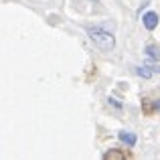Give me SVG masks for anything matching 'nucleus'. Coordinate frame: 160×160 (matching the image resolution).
I'll return each mask as SVG.
<instances>
[{
  "instance_id": "3",
  "label": "nucleus",
  "mask_w": 160,
  "mask_h": 160,
  "mask_svg": "<svg viewBox=\"0 0 160 160\" xmlns=\"http://www.w3.org/2000/svg\"><path fill=\"white\" fill-rule=\"evenodd\" d=\"M124 158H132V154L126 152V150H118V148L103 154V160H124Z\"/></svg>"
},
{
  "instance_id": "2",
  "label": "nucleus",
  "mask_w": 160,
  "mask_h": 160,
  "mask_svg": "<svg viewBox=\"0 0 160 160\" xmlns=\"http://www.w3.org/2000/svg\"><path fill=\"white\" fill-rule=\"evenodd\" d=\"M158 109H160V99H150V98L142 99V113L144 116H152Z\"/></svg>"
},
{
  "instance_id": "7",
  "label": "nucleus",
  "mask_w": 160,
  "mask_h": 160,
  "mask_svg": "<svg viewBox=\"0 0 160 160\" xmlns=\"http://www.w3.org/2000/svg\"><path fill=\"white\" fill-rule=\"evenodd\" d=\"M146 55H148L150 59H154V61H158L160 59V49L156 47V45L150 43V45H146Z\"/></svg>"
},
{
  "instance_id": "5",
  "label": "nucleus",
  "mask_w": 160,
  "mask_h": 160,
  "mask_svg": "<svg viewBox=\"0 0 160 160\" xmlns=\"http://www.w3.org/2000/svg\"><path fill=\"white\" fill-rule=\"evenodd\" d=\"M136 73L140 77H152L154 73H160V67H136Z\"/></svg>"
},
{
  "instance_id": "6",
  "label": "nucleus",
  "mask_w": 160,
  "mask_h": 160,
  "mask_svg": "<svg viewBox=\"0 0 160 160\" xmlns=\"http://www.w3.org/2000/svg\"><path fill=\"white\" fill-rule=\"evenodd\" d=\"M118 138H120L126 146H130V148H132V146H136V136H134L132 132H120V134H118Z\"/></svg>"
},
{
  "instance_id": "1",
  "label": "nucleus",
  "mask_w": 160,
  "mask_h": 160,
  "mask_svg": "<svg viewBox=\"0 0 160 160\" xmlns=\"http://www.w3.org/2000/svg\"><path fill=\"white\" fill-rule=\"evenodd\" d=\"M85 31H87V35H89L91 43H93L98 49H102V51H112L113 49L116 39H113V35L108 32L106 28H102V27H87Z\"/></svg>"
},
{
  "instance_id": "4",
  "label": "nucleus",
  "mask_w": 160,
  "mask_h": 160,
  "mask_svg": "<svg viewBox=\"0 0 160 160\" xmlns=\"http://www.w3.org/2000/svg\"><path fill=\"white\" fill-rule=\"evenodd\" d=\"M142 22H144V27L148 28V31H154V28L158 27V14L156 12H146V14L142 16Z\"/></svg>"
}]
</instances>
